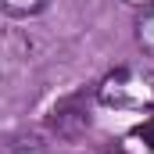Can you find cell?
<instances>
[{"label":"cell","instance_id":"277c9868","mask_svg":"<svg viewBox=\"0 0 154 154\" xmlns=\"http://www.w3.org/2000/svg\"><path fill=\"white\" fill-rule=\"evenodd\" d=\"M122 4H125V7H136V11H143V7H151L154 0H122Z\"/></svg>","mask_w":154,"mask_h":154},{"label":"cell","instance_id":"7a4b0ae2","mask_svg":"<svg viewBox=\"0 0 154 154\" xmlns=\"http://www.w3.org/2000/svg\"><path fill=\"white\" fill-rule=\"evenodd\" d=\"M136 43H140L147 54H154V4L143 7L140 18H136Z\"/></svg>","mask_w":154,"mask_h":154},{"label":"cell","instance_id":"3957f363","mask_svg":"<svg viewBox=\"0 0 154 154\" xmlns=\"http://www.w3.org/2000/svg\"><path fill=\"white\" fill-rule=\"evenodd\" d=\"M43 4H47V0H4V11L22 18V14H36Z\"/></svg>","mask_w":154,"mask_h":154},{"label":"cell","instance_id":"6da1fadb","mask_svg":"<svg viewBox=\"0 0 154 154\" xmlns=\"http://www.w3.org/2000/svg\"><path fill=\"white\" fill-rule=\"evenodd\" d=\"M97 104L111 111L151 115L154 111V72L143 65H122L97 82Z\"/></svg>","mask_w":154,"mask_h":154}]
</instances>
